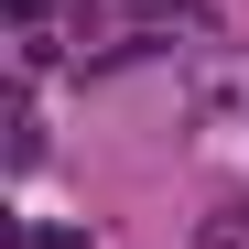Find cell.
<instances>
[{
	"label": "cell",
	"instance_id": "cell-1",
	"mask_svg": "<svg viewBox=\"0 0 249 249\" xmlns=\"http://www.w3.org/2000/svg\"><path fill=\"white\" fill-rule=\"evenodd\" d=\"M195 249H249V206H228V217H206V238Z\"/></svg>",
	"mask_w": 249,
	"mask_h": 249
},
{
	"label": "cell",
	"instance_id": "cell-2",
	"mask_svg": "<svg viewBox=\"0 0 249 249\" xmlns=\"http://www.w3.org/2000/svg\"><path fill=\"white\" fill-rule=\"evenodd\" d=\"M11 11H22V22H33V11H44V0H11Z\"/></svg>",
	"mask_w": 249,
	"mask_h": 249
}]
</instances>
